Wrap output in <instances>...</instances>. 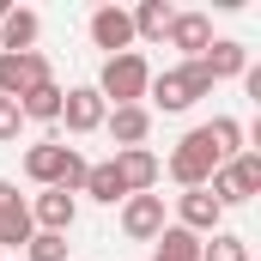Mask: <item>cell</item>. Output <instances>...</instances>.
<instances>
[{"instance_id": "cell-1", "label": "cell", "mask_w": 261, "mask_h": 261, "mask_svg": "<svg viewBox=\"0 0 261 261\" xmlns=\"http://www.w3.org/2000/svg\"><path fill=\"white\" fill-rule=\"evenodd\" d=\"M24 176L37 182V189H67V195H79V182H85V158L61 146V140H43V146H31L24 152Z\"/></svg>"}, {"instance_id": "cell-2", "label": "cell", "mask_w": 261, "mask_h": 261, "mask_svg": "<svg viewBox=\"0 0 261 261\" xmlns=\"http://www.w3.org/2000/svg\"><path fill=\"white\" fill-rule=\"evenodd\" d=\"M206 91H213V79H206V67H200V61H182V67H170V73H152V85H146V97H152L164 116L195 110Z\"/></svg>"}, {"instance_id": "cell-3", "label": "cell", "mask_w": 261, "mask_h": 261, "mask_svg": "<svg viewBox=\"0 0 261 261\" xmlns=\"http://www.w3.org/2000/svg\"><path fill=\"white\" fill-rule=\"evenodd\" d=\"M146 85H152V67H146V55H103V73H97V97L103 103H116V110H128V103H140L146 97Z\"/></svg>"}, {"instance_id": "cell-4", "label": "cell", "mask_w": 261, "mask_h": 261, "mask_svg": "<svg viewBox=\"0 0 261 261\" xmlns=\"http://www.w3.org/2000/svg\"><path fill=\"white\" fill-rule=\"evenodd\" d=\"M206 195L219 200V206H243V200L261 195V152H237V158H225L213 176H206Z\"/></svg>"}, {"instance_id": "cell-5", "label": "cell", "mask_w": 261, "mask_h": 261, "mask_svg": "<svg viewBox=\"0 0 261 261\" xmlns=\"http://www.w3.org/2000/svg\"><path fill=\"white\" fill-rule=\"evenodd\" d=\"M158 170H170L182 189H206V176L219 170V158H213V146H206V128H189L182 140H176L170 164H158Z\"/></svg>"}, {"instance_id": "cell-6", "label": "cell", "mask_w": 261, "mask_h": 261, "mask_svg": "<svg viewBox=\"0 0 261 261\" xmlns=\"http://www.w3.org/2000/svg\"><path fill=\"white\" fill-rule=\"evenodd\" d=\"M43 79H55L43 49H31V55H0V97L18 103V97H24L31 85H43Z\"/></svg>"}, {"instance_id": "cell-7", "label": "cell", "mask_w": 261, "mask_h": 261, "mask_svg": "<svg viewBox=\"0 0 261 261\" xmlns=\"http://www.w3.org/2000/svg\"><path fill=\"white\" fill-rule=\"evenodd\" d=\"M103 116H110V103L97 97V85H67V91H61V122H67V134H97Z\"/></svg>"}, {"instance_id": "cell-8", "label": "cell", "mask_w": 261, "mask_h": 261, "mask_svg": "<svg viewBox=\"0 0 261 261\" xmlns=\"http://www.w3.org/2000/svg\"><path fill=\"white\" fill-rule=\"evenodd\" d=\"M164 225H170V219H164V195H128V200H122V237L158 243Z\"/></svg>"}, {"instance_id": "cell-9", "label": "cell", "mask_w": 261, "mask_h": 261, "mask_svg": "<svg viewBox=\"0 0 261 261\" xmlns=\"http://www.w3.org/2000/svg\"><path fill=\"white\" fill-rule=\"evenodd\" d=\"M24 206H31V225H37V231H55V237H67L73 219H79V200L67 195V189H43V195L24 200Z\"/></svg>"}, {"instance_id": "cell-10", "label": "cell", "mask_w": 261, "mask_h": 261, "mask_svg": "<svg viewBox=\"0 0 261 261\" xmlns=\"http://www.w3.org/2000/svg\"><path fill=\"white\" fill-rule=\"evenodd\" d=\"M85 31H91V43L110 49V55H128V49H134V18H128V6H97Z\"/></svg>"}, {"instance_id": "cell-11", "label": "cell", "mask_w": 261, "mask_h": 261, "mask_svg": "<svg viewBox=\"0 0 261 261\" xmlns=\"http://www.w3.org/2000/svg\"><path fill=\"white\" fill-rule=\"evenodd\" d=\"M219 219H225V206L206 195V189H182V195H176V225H182V231L213 237V231H219Z\"/></svg>"}, {"instance_id": "cell-12", "label": "cell", "mask_w": 261, "mask_h": 261, "mask_svg": "<svg viewBox=\"0 0 261 261\" xmlns=\"http://www.w3.org/2000/svg\"><path fill=\"white\" fill-rule=\"evenodd\" d=\"M164 37H170V49H182V61H200L206 43H213V18L206 12H176Z\"/></svg>"}, {"instance_id": "cell-13", "label": "cell", "mask_w": 261, "mask_h": 261, "mask_svg": "<svg viewBox=\"0 0 261 261\" xmlns=\"http://www.w3.org/2000/svg\"><path fill=\"white\" fill-rule=\"evenodd\" d=\"M200 67H206L213 85H219V79H243V73H249V49H243L237 37H213L206 55H200Z\"/></svg>"}, {"instance_id": "cell-14", "label": "cell", "mask_w": 261, "mask_h": 261, "mask_svg": "<svg viewBox=\"0 0 261 261\" xmlns=\"http://www.w3.org/2000/svg\"><path fill=\"white\" fill-rule=\"evenodd\" d=\"M110 164H116V176H122V189H128V195H152V182H158V152L128 146V152H116Z\"/></svg>"}, {"instance_id": "cell-15", "label": "cell", "mask_w": 261, "mask_h": 261, "mask_svg": "<svg viewBox=\"0 0 261 261\" xmlns=\"http://www.w3.org/2000/svg\"><path fill=\"white\" fill-rule=\"evenodd\" d=\"M37 37H43V18H37L31 6H12V12L0 18V55H31Z\"/></svg>"}, {"instance_id": "cell-16", "label": "cell", "mask_w": 261, "mask_h": 261, "mask_svg": "<svg viewBox=\"0 0 261 261\" xmlns=\"http://www.w3.org/2000/svg\"><path fill=\"white\" fill-rule=\"evenodd\" d=\"M103 128H110V140H116V152H128V146H146V134H152V110H146V103L110 110V116H103Z\"/></svg>"}, {"instance_id": "cell-17", "label": "cell", "mask_w": 261, "mask_h": 261, "mask_svg": "<svg viewBox=\"0 0 261 261\" xmlns=\"http://www.w3.org/2000/svg\"><path fill=\"white\" fill-rule=\"evenodd\" d=\"M200 243H206V237L182 231V225H164L158 243H152V261H200Z\"/></svg>"}, {"instance_id": "cell-18", "label": "cell", "mask_w": 261, "mask_h": 261, "mask_svg": "<svg viewBox=\"0 0 261 261\" xmlns=\"http://www.w3.org/2000/svg\"><path fill=\"white\" fill-rule=\"evenodd\" d=\"M18 116H24V122H61V85H55V79L31 85V91L18 97Z\"/></svg>"}, {"instance_id": "cell-19", "label": "cell", "mask_w": 261, "mask_h": 261, "mask_svg": "<svg viewBox=\"0 0 261 261\" xmlns=\"http://www.w3.org/2000/svg\"><path fill=\"white\" fill-rule=\"evenodd\" d=\"M128 18H134V37H146V43H164V31H170L176 6H170V0H140Z\"/></svg>"}, {"instance_id": "cell-20", "label": "cell", "mask_w": 261, "mask_h": 261, "mask_svg": "<svg viewBox=\"0 0 261 261\" xmlns=\"http://www.w3.org/2000/svg\"><path fill=\"white\" fill-rule=\"evenodd\" d=\"M79 195H91V200H103V206H116V200H128V189H122L116 164L103 158V164H85V182H79Z\"/></svg>"}, {"instance_id": "cell-21", "label": "cell", "mask_w": 261, "mask_h": 261, "mask_svg": "<svg viewBox=\"0 0 261 261\" xmlns=\"http://www.w3.org/2000/svg\"><path fill=\"white\" fill-rule=\"evenodd\" d=\"M37 237V225H31V206L12 195L6 200V213H0V249H18V243H31Z\"/></svg>"}, {"instance_id": "cell-22", "label": "cell", "mask_w": 261, "mask_h": 261, "mask_svg": "<svg viewBox=\"0 0 261 261\" xmlns=\"http://www.w3.org/2000/svg\"><path fill=\"white\" fill-rule=\"evenodd\" d=\"M206 146H213L219 164L237 158V152H243V122H237V116H213V122H206Z\"/></svg>"}, {"instance_id": "cell-23", "label": "cell", "mask_w": 261, "mask_h": 261, "mask_svg": "<svg viewBox=\"0 0 261 261\" xmlns=\"http://www.w3.org/2000/svg\"><path fill=\"white\" fill-rule=\"evenodd\" d=\"M200 261H249V243L237 231H213V243H200Z\"/></svg>"}, {"instance_id": "cell-24", "label": "cell", "mask_w": 261, "mask_h": 261, "mask_svg": "<svg viewBox=\"0 0 261 261\" xmlns=\"http://www.w3.org/2000/svg\"><path fill=\"white\" fill-rule=\"evenodd\" d=\"M24 255H31V261H67V237H55V231H37V237L24 243Z\"/></svg>"}, {"instance_id": "cell-25", "label": "cell", "mask_w": 261, "mask_h": 261, "mask_svg": "<svg viewBox=\"0 0 261 261\" xmlns=\"http://www.w3.org/2000/svg\"><path fill=\"white\" fill-rule=\"evenodd\" d=\"M18 128H24L18 103H12V97H0V140H18Z\"/></svg>"}, {"instance_id": "cell-26", "label": "cell", "mask_w": 261, "mask_h": 261, "mask_svg": "<svg viewBox=\"0 0 261 261\" xmlns=\"http://www.w3.org/2000/svg\"><path fill=\"white\" fill-rule=\"evenodd\" d=\"M12 195H18V189H12V182H0V213H6V200H12Z\"/></svg>"}]
</instances>
